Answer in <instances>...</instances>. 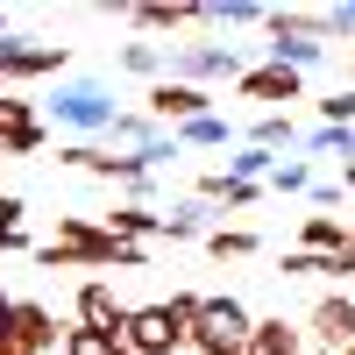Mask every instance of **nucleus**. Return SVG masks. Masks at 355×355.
Masks as SVG:
<instances>
[{
  "instance_id": "obj_38",
  "label": "nucleus",
  "mask_w": 355,
  "mask_h": 355,
  "mask_svg": "<svg viewBox=\"0 0 355 355\" xmlns=\"http://www.w3.org/2000/svg\"><path fill=\"white\" fill-rule=\"evenodd\" d=\"M0 36H8V15H0Z\"/></svg>"
},
{
  "instance_id": "obj_2",
  "label": "nucleus",
  "mask_w": 355,
  "mask_h": 355,
  "mask_svg": "<svg viewBox=\"0 0 355 355\" xmlns=\"http://www.w3.org/2000/svg\"><path fill=\"white\" fill-rule=\"evenodd\" d=\"M270 64H284V71H306V64H320L327 57V8H277L270 21Z\"/></svg>"
},
{
  "instance_id": "obj_25",
  "label": "nucleus",
  "mask_w": 355,
  "mask_h": 355,
  "mask_svg": "<svg viewBox=\"0 0 355 355\" xmlns=\"http://www.w3.org/2000/svg\"><path fill=\"white\" fill-rule=\"evenodd\" d=\"M270 185H277V192H313V164H306V157L277 164V171H270Z\"/></svg>"
},
{
  "instance_id": "obj_16",
  "label": "nucleus",
  "mask_w": 355,
  "mask_h": 355,
  "mask_svg": "<svg viewBox=\"0 0 355 355\" xmlns=\"http://www.w3.org/2000/svg\"><path fill=\"white\" fill-rule=\"evenodd\" d=\"M157 234L164 242H185V234H206V206L185 199V206H171V214H157Z\"/></svg>"
},
{
  "instance_id": "obj_18",
  "label": "nucleus",
  "mask_w": 355,
  "mask_h": 355,
  "mask_svg": "<svg viewBox=\"0 0 355 355\" xmlns=\"http://www.w3.org/2000/svg\"><path fill=\"white\" fill-rule=\"evenodd\" d=\"M107 135H114V142H135V150H157V142H164V128L150 121V114H114Z\"/></svg>"
},
{
  "instance_id": "obj_17",
  "label": "nucleus",
  "mask_w": 355,
  "mask_h": 355,
  "mask_svg": "<svg viewBox=\"0 0 355 355\" xmlns=\"http://www.w3.org/2000/svg\"><path fill=\"white\" fill-rule=\"evenodd\" d=\"M348 234H355V227H341L334 214H306V256H334Z\"/></svg>"
},
{
  "instance_id": "obj_37",
  "label": "nucleus",
  "mask_w": 355,
  "mask_h": 355,
  "mask_svg": "<svg viewBox=\"0 0 355 355\" xmlns=\"http://www.w3.org/2000/svg\"><path fill=\"white\" fill-rule=\"evenodd\" d=\"M341 192H348V199H355V164H348V171H341Z\"/></svg>"
},
{
  "instance_id": "obj_1",
  "label": "nucleus",
  "mask_w": 355,
  "mask_h": 355,
  "mask_svg": "<svg viewBox=\"0 0 355 355\" xmlns=\"http://www.w3.org/2000/svg\"><path fill=\"white\" fill-rule=\"evenodd\" d=\"M36 263H43V270H71V263H93V270H142V263H150V249L114 242V234H107L100 220L71 214V220H64V227H57L50 242L36 249Z\"/></svg>"
},
{
  "instance_id": "obj_36",
  "label": "nucleus",
  "mask_w": 355,
  "mask_h": 355,
  "mask_svg": "<svg viewBox=\"0 0 355 355\" xmlns=\"http://www.w3.org/2000/svg\"><path fill=\"white\" fill-rule=\"evenodd\" d=\"M8 313H15V299H8V291H0V341H8Z\"/></svg>"
},
{
  "instance_id": "obj_8",
  "label": "nucleus",
  "mask_w": 355,
  "mask_h": 355,
  "mask_svg": "<svg viewBox=\"0 0 355 355\" xmlns=\"http://www.w3.org/2000/svg\"><path fill=\"white\" fill-rule=\"evenodd\" d=\"M142 100H150V121H157V128H164V121L185 128V121H199V114H214V100H206L199 85H178V78H157Z\"/></svg>"
},
{
  "instance_id": "obj_6",
  "label": "nucleus",
  "mask_w": 355,
  "mask_h": 355,
  "mask_svg": "<svg viewBox=\"0 0 355 355\" xmlns=\"http://www.w3.org/2000/svg\"><path fill=\"white\" fill-rule=\"evenodd\" d=\"M57 341H64L57 313L36 306V299H15V313H8V348H15V355H50Z\"/></svg>"
},
{
  "instance_id": "obj_13",
  "label": "nucleus",
  "mask_w": 355,
  "mask_h": 355,
  "mask_svg": "<svg viewBox=\"0 0 355 355\" xmlns=\"http://www.w3.org/2000/svg\"><path fill=\"white\" fill-rule=\"evenodd\" d=\"M242 355H306V334L291 327V320H256Z\"/></svg>"
},
{
  "instance_id": "obj_28",
  "label": "nucleus",
  "mask_w": 355,
  "mask_h": 355,
  "mask_svg": "<svg viewBox=\"0 0 355 355\" xmlns=\"http://www.w3.org/2000/svg\"><path fill=\"white\" fill-rule=\"evenodd\" d=\"M320 277H355V234H348L334 256H320Z\"/></svg>"
},
{
  "instance_id": "obj_24",
  "label": "nucleus",
  "mask_w": 355,
  "mask_h": 355,
  "mask_svg": "<svg viewBox=\"0 0 355 355\" xmlns=\"http://www.w3.org/2000/svg\"><path fill=\"white\" fill-rule=\"evenodd\" d=\"M206 21H227V28H249V21H270V8H256V0H227V8H206Z\"/></svg>"
},
{
  "instance_id": "obj_10",
  "label": "nucleus",
  "mask_w": 355,
  "mask_h": 355,
  "mask_svg": "<svg viewBox=\"0 0 355 355\" xmlns=\"http://www.w3.org/2000/svg\"><path fill=\"white\" fill-rule=\"evenodd\" d=\"M78 327H93V334H107V341H121L128 306L114 299V284H78Z\"/></svg>"
},
{
  "instance_id": "obj_29",
  "label": "nucleus",
  "mask_w": 355,
  "mask_h": 355,
  "mask_svg": "<svg viewBox=\"0 0 355 355\" xmlns=\"http://www.w3.org/2000/svg\"><path fill=\"white\" fill-rule=\"evenodd\" d=\"M8 157H28V150H43V121H28V128H15L8 142H0Z\"/></svg>"
},
{
  "instance_id": "obj_22",
  "label": "nucleus",
  "mask_w": 355,
  "mask_h": 355,
  "mask_svg": "<svg viewBox=\"0 0 355 355\" xmlns=\"http://www.w3.org/2000/svg\"><path fill=\"white\" fill-rule=\"evenodd\" d=\"M277 157L270 150H256V142H242V157H227V178H242V185H256V178H270Z\"/></svg>"
},
{
  "instance_id": "obj_4",
  "label": "nucleus",
  "mask_w": 355,
  "mask_h": 355,
  "mask_svg": "<svg viewBox=\"0 0 355 355\" xmlns=\"http://www.w3.org/2000/svg\"><path fill=\"white\" fill-rule=\"evenodd\" d=\"M121 348H128V355H178V348H192V327H185L171 306H128Z\"/></svg>"
},
{
  "instance_id": "obj_26",
  "label": "nucleus",
  "mask_w": 355,
  "mask_h": 355,
  "mask_svg": "<svg viewBox=\"0 0 355 355\" xmlns=\"http://www.w3.org/2000/svg\"><path fill=\"white\" fill-rule=\"evenodd\" d=\"M320 128H355V93H327L320 100Z\"/></svg>"
},
{
  "instance_id": "obj_39",
  "label": "nucleus",
  "mask_w": 355,
  "mask_h": 355,
  "mask_svg": "<svg viewBox=\"0 0 355 355\" xmlns=\"http://www.w3.org/2000/svg\"><path fill=\"white\" fill-rule=\"evenodd\" d=\"M341 355H355V341H348V348H341Z\"/></svg>"
},
{
  "instance_id": "obj_31",
  "label": "nucleus",
  "mask_w": 355,
  "mask_h": 355,
  "mask_svg": "<svg viewBox=\"0 0 355 355\" xmlns=\"http://www.w3.org/2000/svg\"><path fill=\"white\" fill-rule=\"evenodd\" d=\"M284 277H320V256H306V249H291V256H284Z\"/></svg>"
},
{
  "instance_id": "obj_34",
  "label": "nucleus",
  "mask_w": 355,
  "mask_h": 355,
  "mask_svg": "<svg viewBox=\"0 0 355 355\" xmlns=\"http://www.w3.org/2000/svg\"><path fill=\"white\" fill-rule=\"evenodd\" d=\"M327 28H334V36H355V0H348V8H327Z\"/></svg>"
},
{
  "instance_id": "obj_23",
  "label": "nucleus",
  "mask_w": 355,
  "mask_h": 355,
  "mask_svg": "<svg viewBox=\"0 0 355 355\" xmlns=\"http://www.w3.org/2000/svg\"><path fill=\"white\" fill-rule=\"evenodd\" d=\"M64 355H121V341H107L93 327H64Z\"/></svg>"
},
{
  "instance_id": "obj_5",
  "label": "nucleus",
  "mask_w": 355,
  "mask_h": 355,
  "mask_svg": "<svg viewBox=\"0 0 355 355\" xmlns=\"http://www.w3.org/2000/svg\"><path fill=\"white\" fill-rule=\"evenodd\" d=\"M249 64L234 57V43H178V85H199L206 93V78H242Z\"/></svg>"
},
{
  "instance_id": "obj_35",
  "label": "nucleus",
  "mask_w": 355,
  "mask_h": 355,
  "mask_svg": "<svg viewBox=\"0 0 355 355\" xmlns=\"http://www.w3.org/2000/svg\"><path fill=\"white\" fill-rule=\"evenodd\" d=\"M15 249H28V234L21 227H0V256H15Z\"/></svg>"
},
{
  "instance_id": "obj_11",
  "label": "nucleus",
  "mask_w": 355,
  "mask_h": 355,
  "mask_svg": "<svg viewBox=\"0 0 355 355\" xmlns=\"http://www.w3.org/2000/svg\"><path fill=\"white\" fill-rule=\"evenodd\" d=\"M313 341L334 348V355L355 341V299H348V291H327V299L313 306Z\"/></svg>"
},
{
  "instance_id": "obj_3",
  "label": "nucleus",
  "mask_w": 355,
  "mask_h": 355,
  "mask_svg": "<svg viewBox=\"0 0 355 355\" xmlns=\"http://www.w3.org/2000/svg\"><path fill=\"white\" fill-rule=\"evenodd\" d=\"M249 306L242 299H206L192 320V355H242L249 348Z\"/></svg>"
},
{
  "instance_id": "obj_20",
  "label": "nucleus",
  "mask_w": 355,
  "mask_h": 355,
  "mask_svg": "<svg viewBox=\"0 0 355 355\" xmlns=\"http://www.w3.org/2000/svg\"><path fill=\"white\" fill-rule=\"evenodd\" d=\"M171 142H192V150H227V121H220V114H199V121H185Z\"/></svg>"
},
{
  "instance_id": "obj_7",
  "label": "nucleus",
  "mask_w": 355,
  "mask_h": 355,
  "mask_svg": "<svg viewBox=\"0 0 355 355\" xmlns=\"http://www.w3.org/2000/svg\"><path fill=\"white\" fill-rule=\"evenodd\" d=\"M50 114H57V121H71V128H114V100L100 93L93 78H78V85H57Z\"/></svg>"
},
{
  "instance_id": "obj_14",
  "label": "nucleus",
  "mask_w": 355,
  "mask_h": 355,
  "mask_svg": "<svg viewBox=\"0 0 355 355\" xmlns=\"http://www.w3.org/2000/svg\"><path fill=\"white\" fill-rule=\"evenodd\" d=\"M256 185H242V178H227V171H206L199 178V206H249Z\"/></svg>"
},
{
  "instance_id": "obj_21",
  "label": "nucleus",
  "mask_w": 355,
  "mask_h": 355,
  "mask_svg": "<svg viewBox=\"0 0 355 355\" xmlns=\"http://www.w3.org/2000/svg\"><path fill=\"white\" fill-rule=\"evenodd\" d=\"M306 150H313V157H341V164H355V128H313Z\"/></svg>"
},
{
  "instance_id": "obj_15",
  "label": "nucleus",
  "mask_w": 355,
  "mask_h": 355,
  "mask_svg": "<svg viewBox=\"0 0 355 355\" xmlns=\"http://www.w3.org/2000/svg\"><path fill=\"white\" fill-rule=\"evenodd\" d=\"M206 256L214 263H242V256H256V234L249 227H206Z\"/></svg>"
},
{
  "instance_id": "obj_30",
  "label": "nucleus",
  "mask_w": 355,
  "mask_h": 355,
  "mask_svg": "<svg viewBox=\"0 0 355 355\" xmlns=\"http://www.w3.org/2000/svg\"><path fill=\"white\" fill-rule=\"evenodd\" d=\"M121 64H128V71H142V78H150V71H157V50H150V43H128V50H121Z\"/></svg>"
},
{
  "instance_id": "obj_40",
  "label": "nucleus",
  "mask_w": 355,
  "mask_h": 355,
  "mask_svg": "<svg viewBox=\"0 0 355 355\" xmlns=\"http://www.w3.org/2000/svg\"><path fill=\"white\" fill-rule=\"evenodd\" d=\"M121 355H128V348H121Z\"/></svg>"
},
{
  "instance_id": "obj_27",
  "label": "nucleus",
  "mask_w": 355,
  "mask_h": 355,
  "mask_svg": "<svg viewBox=\"0 0 355 355\" xmlns=\"http://www.w3.org/2000/svg\"><path fill=\"white\" fill-rule=\"evenodd\" d=\"M28 121H36V107H28V100H15V93H0V142H8L15 128H28Z\"/></svg>"
},
{
  "instance_id": "obj_12",
  "label": "nucleus",
  "mask_w": 355,
  "mask_h": 355,
  "mask_svg": "<svg viewBox=\"0 0 355 355\" xmlns=\"http://www.w3.org/2000/svg\"><path fill=\"white\" fill-rule=\"evenodd\" d=\"M135 28H150V36H178V28L206 21V8H185V0H142V8H128Z\"/></svg>"
},
{
  "instance_id": "obj_32",
  "label": "nucleus",
  "mask_w": 355,
  "mask_h": 355,
  "mask_svg": "<svg viewBox=\"0 0 355 355\" xmlns=\"http://www.w3.org/2000/svg\"><path fill=\"white\" fill-rule=\"evenodd\" d=\"M164 306H171V313L185 320V327H192V320H199V306H206V299H199V291H178V299H164Z\"/></svg>"
},
{
  "instance_id": "obj_19",
  "label": "nucleus",
  "mask_w": 355,
  "mask_h": 355,
  "mask_svg": "<svg viewBox=\"0 0 355 355\" xmlns=\"http://www.w3.org/2000/svg\"><path fill=\"white\" fill-rule=\"evenodd\" d=\"M249 142H256V150H291V142H299V128H291V114H263V121L249 128Z\"/></svg>"
},
{
  "instance_id": "obj_9",
  "label": "nucleus",
  "mask_w": 355,
  "mask_h": 355,
  "mask_svg": "<svg viewBox=\"0 0 355 355\" xmlns=\"http://www.w3.org/2000/svg\"><path fill=\"white\" fill-rule=\"evenodd\" d=\"M234 85H242V100H270V107L284 114L291 100H299V85H306V71H284V64H249V71L234 78Z\"/></svg>"
},
{
  "instance_id": "obj_33",
  "label": "nucleus",
  "mask_w": 355,
  "mask_h": 355,
  "mask_svg": "<svg viewBox=\"0 0 355 355\" xmlns=\"http://www.w3.org/2000/svg\"><path fill=\"white\" fill-rule=\"evenodd\" d=\"M0 227H21V192L0 185Z\"/></svg>"
}]
</instances>
